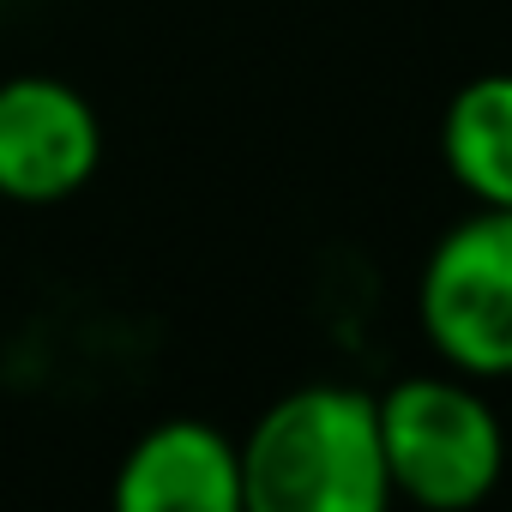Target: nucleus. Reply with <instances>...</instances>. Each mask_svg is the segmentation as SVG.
<instances>
[{
    "instance_id": "3",
    "label": "nucleus",
    "mask_w": 512,
    "mask_h": 512,
    "mask_svg": "<svg viewBox=\"0 0 512 512\" xmlns=\"http://www.w3.org/2000/svg\"><path fill=\"white\" fill-rule=\"evenodd\" d=\"M416 326L470 380H512V211L476 205L422 260Z\"/></svg>"
},
{
    "instance_id": "1",
    "label": "nucleus",
    "mask_w": 512,
    "mask_h": 512,
    "mask_svg": "<svg viewBox=\"0 0 512 512\" xmlns=\"http://www.w3.org/2000/svg\"><path fill=\"white\" fill-rule=\"evenodd\" d=\"M235 446L247 512H380L392 500L380 404L362 386H296L253 416Z\"/></svg>"
},
{
    "instance_id": "2",
    "label": "nucleus",
    "mask_w": 512,
    "mask_h": 512,
    "mask_svg": "<svg viewBox=\"0 0 512 512\" xmlns=\"http://www.w3.org/2000/svg\"><path fill=\"white\" fill-rule=\"evenodd\" d=\"M374 404H380V452H386L392 500L428 512H464L500 488L506 428L482 398V380L458 368L410 374L386 386Z\"/></svg>"
},
{
    "instance_id": "4",
    "label": "nucleus",
    "mask_w": 512,
    "mask_h": 512,
    "mask_svg": "<svg viewBox=\"0 0 512 512\" xmlns=\"http://www.w3.org/2000/svg\"><path fill=\"white\" fill-rule=\"evenodd\" d=\"M103 169V121L91 97L55 73L0 79V199L61 205Z\"/></svg>"
},
{
    "instance_id": "5",
    "label": "nucleus",
    "mask_w": 512,
    "mask_h": 512,
    "mask_svg": "<svg viewBox=\"0 0 512 512\" xmlns=\"http://www.w3.org/2000/svg\"><path fill=\"white\" fill-rule=\"evenodd\" d=\"M115 500L127 512H241V446L199 416L157 422L127 446Z\"/></svg>"
},
{
    "instance_id": "6",
    "label": "nucleus",
    "mask_w": 512,
    "mask_h": 512,
    "mask_svg": "<svg viewBox=\"0 0 512 512\" xmlns=\"http://www.w3.org/2000/svg\"><path fill=\"white\" fill-rule=\"evenodd\" d=\"M440 163L470 205L512 211V73H482L440 115Z\"/></svg>"
}]
</instances>
